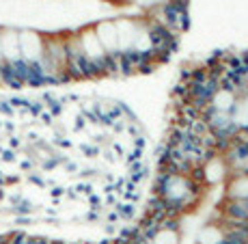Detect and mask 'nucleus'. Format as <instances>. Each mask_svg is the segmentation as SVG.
I'll use <instances>...</instances> for the list:
<instances>
[{
    "label": "nucleus",
    "mask_w": 248,
    "mask_h": 244,
    "mask_svg": "<svg viewBox=\"0 0 248 244\" xmlns=\"http://www.w3.org/2000/svg\"><path fill=\"white\" fill-rule=\"evenodd\" d=\"M20 50L26 63H37L44 56V35L32 28L20 31Z\"/></svg>",
    "instance_id": "f257e3e1"
},
{
    "label": "nucleus",
    "mask_w": 248,
    "mask_h": 244,
    "mask_svg": "<svg viewBox=\"0 0 248 244\" xmlns=\"http://www.w3.org/2000/svg\"><path fill=\"white\" fill-rule=\"evenodd\" d=\"M201 173H203V184L214 186V184H220V181H225L229 178V166L222 156L212 154L201 164Z\"/></svg>",
    "instance_id": "f03ea898"
},
{
    "label": "nucleus",
    "mask_w": 248,
    "mask_h": 244,
    "mask_svg": "<svg viewBox=\"0 0 248 244\" xmlns=\"http://www.w3.org/2000/svg\"><path fill=\"white\" fill-rule=\"evenodd\" d=\"M95 35H97L99 44L106 50V54H117L119 52V37H117V26L110 20H104L95 24Z\"/></svg>",
    "instance_id": "7ed1b4c3"
},
{
    "label": "nucleus",
    "mask_w": 248,
    "mask_h": 244,
    "mask_svg": "<svg viewBox=\"0 0 248 244\" xmlns=\"http://www.w3.org/2000/svg\"><path fill=\"white\" fill-rule=\"evenodd\" d=\"M222 218H227L231 223L248 225V201L225 199V203H222Z\"/></svg>",
    "instance_id": "20e7f679"
},
{
    "label": "nucleus",
    "mask_w": 248,
    "mask_h": 244,
    "mask_svg": "<svg viewBox=\"0 0 248 244\" xmlns=\"http://www.w3.org/2000/svg\"><path fill=\"white\" fill-rule=\"evenodd\" d=\"M237 104V95L233 93L231 89L227 87H218L216 91H214L212 99H209L207 106L214 108V111H220V113H231L233 108H235Z\"/></svg>",
    "instance_id": "39448f33"
},
{
    "label": "nucleus",
    "mask_w": 248,
    "mask_h": 244,
    "mask_svg": "<svg viewBox=\"0 0 248 244\" xmlns=\"http://www.w3.org/2000/svg\"><path fill=\"white\" fill-rule=\"evenodd\" d=\"M227 199L248 201V175H231L227 184Z\"/></svg>",
    "instance_id": "423d86ee"
},
{
    "label": "nucleus",
    "mask_w": 248,
    "mask_h": 244,
    "mask_svg": "<svg viewBox=\"0 0 248 244\" xmlns=\"http://www.w3.org/2000/svg\"><path fill=\"white\" fill-rule=\"evenodd\" d=\"M225 242V229L220 223H209L199 231L197 244H222Z\"/></svg>",
    "instance_id": "0eeeda50"
},
{
    "label": "nucleus",
    "mask_w": 248,
    "mask_h": 244,
    "mask_svg": "<svg viewBox=\"0 0 248 244\" xmlns=\"http://www.w3.org/2000/svg\"><path fill=\"white\" fill-rule=\"evenodd\" d=\"M179 229L177 227H158L151 236L149 244H179Z\"/></svg>",
    "instance_id": "6e6552de"
},
{
    "label": "nucleus",
    "mask_w": 248,
    "mask_h": 244,
    "mask_svg": "<svg viewBox=\"0 0 248 244\" xmlns=\"http://www.w3.org/2000/svg\"><path fill=\"white\" fill-rule=\"evenodd\" d=\"M47 242H50V238H46V236H28L26 244H47Z\"/></svg>",
    "instance_id": "1a4fd4ad"
},
{
    "label": "nucleus",
    "mask_w": 248,
    "mask_h": 244,
    "mask_svg": "<svg viewBox=\"0 0 248 244\" xmlns=\"http://www.w3.org/2000/svg\"><path fill=\"white\" fill-rule=\"evenodd\" d=\"M47 244H67V242H63V240H50Z\"/></svg>",
    "instance_id": "9d476101"
},
{
    "label": "nucleus",
    "mask_w": 248,
    "mask_h": 244,
    "mask_svg": "<svg viewBox=\"0 0 248 244\" xmlns=\"http://www.w3.org/2000/svg\"><path fill=\"white\" fill-rule=\"evenodd\" d=\"M0 63H2V50H0Z\"/></svg>",
    "instance_id": "9b49d317"
}]
</instances>
